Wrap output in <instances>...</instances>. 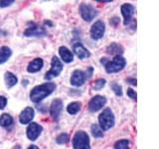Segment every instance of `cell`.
I'll return each instance as SVG.
<instances>
[{"label":"cell","mask_w":159,"mask_h":149,"mask_svg":"<svg viewBox=\"0 0 159 149\" xmlns=\"http://www.w3.org/2000/svg\"><path fill=\"white\" fill-rule=\"evenodd\" d=\"M55 89H56V84L54 83H46L40 84V86L33 88L32 91L30 92V99L35 103L40 102L42 99L50 96Z\"/></svg>","instance_id":"cell-1"},{"label":"cell","mask_w":159,"mask_h":149,"mask_svg":"<svg viewBox=\"0 0 159 149\" xmlns=\"http://www.w3.org/2000/svg\"><path fill=\"white\" fill-rule=\"evenodd\" d=\"M102 64L106 68V71L108 74H112V73H117L119 71L125 67L126 61L122 56H114V58L111 61H108L107 59H102Z\"/></svg>","instance_id":"cell-2"},{"label":"cell","mask_w":159,"mask_h":149,"mask_svg":"<svg viewBox=\"0 0 159 149\" xmlns=\"http://www.w3.org/2000/svg\"><path fill=\"white\" fill-rule=\"evenodd\" d=\"M98 126L102 131L108 130L114 125V115L111 108L107 107L103 109V111L98 116Z\"/></svg>","instance_id":"cell-3"},{"label":"cell","mask_w":159,"mask_h":149,"mask_svg":"<svg viewBox=\"0 0 159 149\" xmlns=\"http://www.w3.org/2000/svg\"><path fill=\"white\" fill-rule=\"evenodd\" d=\"M73 147L74 149H91L88 133L83 130L77 131L73 138Z\"/></svg>","instance_id":"cell-4"},{"label":"cell","mask_w":159,"mask_h":149,"mask_svg":"<svg viewBox=\"0 0 159 149\" xmlns=\"http://www.w3.org/2000/svg\"><path fill=\"white\" fill-rule=\"evenodd\" d=\"M62 71H63L62 62L60 61L58 57L54 56L52 58V62H51V69H50V71L47 72L46 74H45V79H48V81H50V79L58 77L59 74H61Z\"/></svg>","instance_id":"cell-5"},{"label":"cell","mask_w":159,"mask_h":149,"mask_svg":"<svg viewBox=\"0 0 159 149\" xmlns=\"http://www.w3.org/2000/svg\"><path fill=\"white\" fill-rule=\"evenodd\" d=\"M79 11H80V14H81L82 18L87 22H91L92 20H93V18L98 15V11L96 10V8H93L92 5L86 4V3H82L80 5Z\"/></svg>","instance_id":"cell-6"},{"label":"cell","mask_w":159,"mask_h":149,"mask_svg":"<svg viewBox=\"0 0 159 149\" xmlns=\"http://www.w3.org/2000/svg\"><path fill=\"white\" fill-rule=\"evenodd\" d=\"M104 32H106V25L102 21L98 20L93 24L91 28V37L93 40H99L103 37Z\"/></svg>","instance_id":"cell-7"},{"label":"cell","mask_w":159,"mask_h":149,"mask_svg":"<svg viewBox=\"0 0 159 149\" xmlns=\"http://www.w3.org/2000/svg\"><path fill=\"white\" fill-rule=\"evenodd\" d=\"M107 103V98L103 96H94L89 102V111L91 112H96L99 111L102 107H103L104 104Z\"/></svg>","instance_id":"cell-8"},{"label":"cell","mask_w":159,"mask_h":149,"mask_svg":"<svg viewBox=\"0 0 159 149\" xmlns=\"http://www.w3.org/2000/svg\"><path fill=\"white\" fill-rule=\"evenodd\" d=\"M43 127L40 125V124L36 122H32L29 124V126L27 127V137L30 139L31 141H35L36 139L40 136V134L42 133Z\"/></svg>","instance_id":"cell-9"},{"label":"cell","mask_w":159,"mask_h":149,"mask_svg":"<svg viewBox=\"0 0 159 149\" xmlns=\"http://www.w3.org/2000/svg\"><path fill=\"white\" fill-rule=\"evenodd\" d=\"M63 111V102L60 98L54 99L50 106V114L54 120H59L61 112Z\"/></svg>","instance_id":"cell-10"},{"label":"cell","mask_w":159,"mask_h":149,"mask_svg":"<svg viewBox=\"0 0 159 149\" xmlns=\"http://www.w3.org/2000/svg\"><path fill=\"white\" fill-rule=\"evenodd\" d=\"M87 79V77H86V74L84 72L81 71V70H76V71H74L73 74H72V77H71V84L75 87H81L84 84Z\"/></svg>","instance_id":"cell-11"},{"label":"cell","mask_w":159,"mask_h":149,"mask_svg":"<svg viewBox=\"0 0 159 149\" xmlns=\"http://www.w3.org/2000/svg\"><path fill=\"white\" fill-rule=\"evenodd\" d=\"M120 10H121V14L123 16V24L124 25H127L129 22H130V20L132 19V16L134 14V7L133 5L129 4V3H124L121 5L120 7Z\"/></svg>","instance_id":"cell-12"},{"label":"cell","mask_w":159,"mask_h":149,"mask_svg":"<svg viewBox=\"0 0 159 149\" xmlns=\"http://www.w3.org/2000/svg\"><path fill=\"white\" fill-rule=\"evenodd\" d=\"M34 114H35L34 109L30 106H27L26 108L23 109V111H21V113H20L19 121L22 124H27L29 122H31L32 119L34 118Z\"/></svg>","instance_id":"cell-13"},{"label":"cell","mask_w":159,"mask_h":149,"mask_svg":"<svg viewBox=\"0 0 159 149\" xmlns=\"http://www.w3.org/2000/svg\"><path fill=\"white\" fill-rule=\"evenodd\" d=\"M47 33L45 31V29L39 26H33V27H29L26 29V31L24 32V35L27 37H31V36H35V37H41V36H45Z\"/></svg>","instance_id":"cell-14"},{"label":"cell","mask_w":159,"mask_h":149,"mask_svg":"<svg viewBox=\"0 0 159 149\" xmlns=\"http://www.w3.org/2000/svg\"><path fill=\"white\" fill-rule=\"evenodd\" d=\"M74 52L80 60H84L91 56V53H89L81 43H76L74 45Z\"/></svg>","instance_id":"cell-15"},{"label":"cell","mask_w":159,"mask_h":149,"mask_svg":"<svg viewBox=\"0 0 159 149\" xmlns=\"http://www.w3.org/2000/svg\"><path fill=\"white\" fill-rule=\"evenodd\" d=\"M43 65H44L43 60L41 58H36V59H34L32 62H30V64L27 67V71L28 73H32V74L37 73L43 68Z\"/></svg>","instance_id":"cell-16"},{"label":"cell","mask_w":159,"mask_h":149,"mask_svg":"<svg viewBox=\"0 0 159 149\" xmlns=\"http://www.w3.org/2000/svg\"><path fill=\"white\" fill-rule=\"evenodd\" d=\"M59 54H60V56H61L62 60L65 63H71L74 61V55L67 47H65V46L60 47L59 48Z\"/></svg>","instance_id":"cell-17"},{"label":"cell","mask_w":159,"mask_h":149,"mask_svg":"<svg viewBox=\"0 0 159 149\" xmlns=\"http://www.w3.org/2000/svg\"><path fill=\"white\" fill-rule=\"evenodd\" d=\"M0 125L4 128L10 129L13 126V118L8 113H3L0 116Z\"/></svg>","instance_id":"cell-18"},{"label":"cell","mask_w":159,"mask_h":149,"mask_svg":"<svg viewBox=\"0 0 159 149\" xmlns=\"http://www.w3.org/2000/svg\"><path fill=\"white\" fill-rule=\"evenodd\" d=\"M4 79H5V84H6V87L8 88H11L12 87H14L18 82L17 77L11 72H6L4 74Z\"/></svg>","instance_id":"cell-19"},{"label":"cell","mask_w":159,"mask_h":149,"mask_svg":"<svg viewBox=\"0 0 159 149\" xmlns=\"http://www.w3.org/2000/svg\"><path fill=\"white\" fill-rule=\"evenodd\" d=\"M107 53L111 55H114V56H121V54L123 53V48L119 44L112 43L107 47Z\"/></svg>","instance_id":"cell-20"},{"label":"cell","mask_w":159,"mask_h":149,"mask_svg":"<svg viewBox=\"0 0 159 149\" xmlns=\"http://www.w3.org/2000/svg\"><path fill=\"white\" fill-rule=\"evenodd\" d=\"M11 55H12V51L9 47L3 46L0 48V65L6 62L7 60L11 57Z\"/></svg>","instance_id":"cell-21"},{"label":"cell","mask_w":159,"mask_h":149,"mask_svg":"<svg viewBox=\"0 0 159 149\" xmlns=\"http://www.w3.org/2000/svg\"><path fill=\"white\" fill-rule=\"evenodd\" d=\"M81 106H82V103L79 102H74L72 103H70L68 107H67V111L70 113V114H76L80 111V109H81Z\"/></svg>","instance_id":"cell-22"},{"label":"cell","mask_w":159,"mask_h":149,"mask_svg":"<svg viewBox=\"0 0 159 149\" xmlns=\"http://www.w3.org/2000/svg\"><path fill=\"white\" fill-rule=\"evenodd\" d=\"M114 149H129V141L127 139H121L114 144Z\"/></svg>","instance_id":"cell-23"},{"label":"cell","mask_w":159,"mask_h":149,"mask_svg":"<svg viewBox=\"0 0 159 149\" xmlns=\"http://www.w3.org/2000/svg\"><path fill=\"white\" fill-rule=\"evenodd\" d=\"M92 133L93 137H96V138H99L103 136V132L98 124H93L92 125Z\"/></svg>","instance_id":"cell-24"},{"label":"cell","mask_w":159,"mask_h":149,"mask_svg":"<svg viewBox=\"0 0 159 149\" xmlns=\"http://www.w3.org/2000/svg\"><path fill=\"white\" fill-rule=\"evenodd\" d=\"M107 81L104 79H98L96 82L93 84V88L96 89V91H98V89H102L104 86H106Z\"/></svg>","instance_id":"cell-25"},{"label":"cell","mask_w":159,"mask_h":149,"mask_svg":"<svg viewBox=\"0 0 159 149\" xmlns=\"http://www.w3.org/2000/svg\"><path fill=\"white\" fill-rule=\"evenodd\" d=\"M69 135L67 133H61L60 135L56 138V142L58 144H66L69 141Z\"/></svg>","instance_id":"cell-26"},{"label":"cell","mask_w":159,"mask_h":149,"mask_svg":"<svg viewBox=\"0 0 159 149\" xmlns=\"http://www.w3.org/2000/svg\"><path fill=\"white\" fill-rule=\"evenodd\" d=\"M111 89L114 92V93H116L117 97H121L122 96V88L119 86L118 84L112 83L111 84Z\"/></svg>","instance_id":"cell-27"},{"label":"cell","mask_w":159,"mask_h":149,"mask_svg":"<svg viewBox=\"0 0 159 149\" xmlns=\"http://www.w3.org/2000/svg\"><path fill=\"white\" fill-rule=\"evenodd\" d=\"M14 3V0H1L0 1V7H7Z\"/></svg>","instance_id":"cell-28"},{"label":"cell","mask_w":159,"mask_h":149,"mask_svg":"<svg viewBox=\"0 0 159 149\" xmlns=\"http://www.w3.org/2000/svg\"><path fill=\"white\" fill-rule=\"evenodd\" d=\"M6 104H7V98L5 97L4 96H1V97H0V109L5 108Z\"/></svg>","instance_id":"cell-29"},{"label":"cell","mask_w":159,"mask_h":149,"mask_svg":"<svg viewBox=\"0 0 159 149\" xmlns=\"http://www.w3.org/2000/svg\"><path fill=\"white\" fill-rule=\"evenodd\" d=\"M127 96L130 98L135 99V101H136V93L134 92L132 88H127Z\"/></svg>","instance_id":"cell-30"},{"label":"cell","mask_w":159,"mask_h":149,"mask_svg":"<svg viewBox=\"0 0 159 149\" xmlns=\"http://www.w3.org/2000/svg\"><path fill=\"white\" fill-rule=\"evenodd\" d=\"M84 74H86L87 79H89V78L92 77V74H93V68L92 67H89L88 70H87V72L84 73Z\"/></svg>","instance_id":"cell-31"},{"label":"cell","mask_w":159,"mask_h":149,"mask_svg":"<svg viewBox=\"0 0 159 149\" xmlns=\"http://www.w3.org/2000/svg\"><path fill=\"white\" fill-rule=\"evenodd\" d=\"M126 82L130 83L133 86H136V79H126Z\"/></svg>","instance_id":"cell-32"},{"label":"cell","mask_w":159,"mask_h":149,"mask_svg":"<svg viewBox=\"0 0 159 149\" xmlns=\"http://www.w3.org/2000/svg\"><path fill=\"white\" fill-rule=\"evenodd\" d=\"M28 149H39V147L36 146V145H31V146L28 147Z\"/></svg>","instance_id":"cell-33"},{"label":"cell","mask_w":159,"mask_h":149,"mask_svg":"<svg viewBox=\"0 0 159 149\" xmlns=\"http://www.w3.org/2000/svg\"><path fill=\"white\" fill-rule=\"evenodd\" d=\"M14 149H21V147H20V145H16L14 147Z\"/></svg>","instance_id":"cell-34"}]
</instances>
